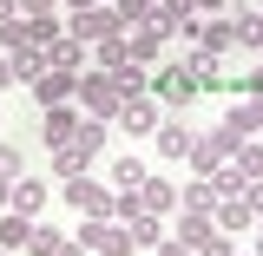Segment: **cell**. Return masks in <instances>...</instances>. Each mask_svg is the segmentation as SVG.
<instances>
[{"label":"cell","instance_id":"1","mask_svg":"<svg viewBox=\"0 0 263 256\" xmlns=\"http://www.w3.org/2000/svg\"><path fill=\"white\" fill-rule=\"evenodd\" d=\"M72 105H79L86 119H99V125H112V119H119V105H125V86H119L112 72H92V66H86V72H79Z\"/></svg>","mask_w":263,"mask_h":256},{"label":"cell","instance_id":"2","mask_svg":"<svg viewBox=\"0 0 263 256\" xmlns=\"http://www.w3.org/2000/svg\"><path fill=\"white\" fill-rule=\"evenodd\" d=\"M197 92H204V86L191 79V66H184V60H158V66H152V99H158L164 112H184Z\"/></svg>","mask_w":263,"mask_h":256},{"label":"cell","instance_id":"3","mask_svg":"<svg viewBox=\"0 0 263 256\" xmlns=\"http://www.w3.org/2000/svg\"><path fill=\"white\" fill-rule=\"evenodd\" d=\"M79 243H86V256H138V243L119 217H79Z\"/></svg>","mask_w":263,"mask_h":256},{"label":"cell","instance_id":"4","mask_svg":"<svg viewBox=\"0 0 263 256\" xmlns=\"http://www.w3.org/2000/svg\"><path fill=\"white\" fill-rule=\"evenodd\" d=\"M60 197L79 217H119V191H112V184H92V171H86V178H66Z\"/></svg>","mask_w":263,"mask_h":256},{"label":"cell","instance_id":"5","mask_svg":"<svg viewBox=\"0 0 263 256\" xmlns=\"http://www.w3.org/2000/svg\"><path fill=\"white\" fill-rule=\"evenodd\" d=\"M66 33L79 40V46H99V40H112L119 27V13H112V0H99V7H86V13H66Z\"/></svg>","mask_w":263,"mask_h":256},{"label":"cell","instance_id":"6","mask_svg":"<svg viewBox=\"0 0 263 256\" xmlns=\"http://www.w3.org/2000/svg\"><path fill=\"white\" fill-rule=\"evenodd\" d=\"M158 119H164V105L152 92H132L125 105H119V119H112V131H125V138H152L158 131Z\"/></svg>","mask_w":263,"mask_h":256},{"label":"cell","instance_id":"7","mask_svg":"<svg viewBox=\"0 0 263 256\" xmlns=\"http://www.w3.org/2000/svg\"><path fill=\"white\" fill-rule=\"evenodd\" d=\"M191 138H197V131H184V112H164L158 131H152V151H158V164H184V158H191Z\"/></svg>","mask_w":263,"mask_h":256},{"label":"cell","instance_id":"8","mask_svg":"<svg viewBox=\"0 0 263 256\" xmlns=\"http://www.w3.org/2000/svg\"><path fill=\"white\" fill-rule=\"evenodd\" d=\"M230 151H237V138H224V131L211 125V131H197V138H191V158H184V164H191L197 178H211L217 164H230Z\"/></svg>","mask_w":263,"mask_h":256},{"label":"cell","instance_id":"9","mask_svg":"<svg viewBox=\"0 0 263 256\" xmlns=\"http://www.w3.org/2000/svg\"><path fill=\"white\" fill-rule=\"evenodd\" d=\"M72 92H79V72H60V66H46L40 79L27 86V99L46 112V105H72Z\"/></svg>","mask_w":263,"mask_h":256},{"label":"cell","instance_id":"10","mask_svg":"<svg viewBox=\"0 0 263 256\" xmlns=\"http://www.w3.org/2000/svg\"><path fill=\"white\" fill-rule=\"evenodd\" d=\"M79 125H86V112H79V105H46V112H40V145H46V151H60Z\"/></svg>","mask_w":263,"mask_h":256},{"label":"cell","instance_id":"11","mask_svg":"<svg viewBox=\"0 0 263 256\" xmlns=\"http://www.w3.org/2000/svg\"><path fill=\"white\" fill-rule=\"evenodd\" d=\"M152 27H158L164 40H184V46H191V33H197V7H191V0H158Z\"/></svg>","mask_w":263,"mask_h":256},{"label":"cell","instance_id":"12","mask_svg":"<svg viewBox=\"0 0 263 256\" xmlns=\"http://www.w3.org/2000/svg\"><path fill=\"white\" fill-rule=\"evenodd\" d=\"M138 210H152V217H164V224H171V217H178V184L152 171V178L138 184Z\"/></svg>","mask_w":263,"mask_h":256},{"label":"cell","instance_id":"13","mask_svg":"<svg viewBox=\"0 0 263 256\" xmlns=\"http://www.w3.org/2000/svg\"><path fill=\"white\" fill-rule=\"evenodd\" d=\"M211 224L224 230V237H257V210H250L243 197H217V210H211Z\"/></svg>","mask_w":263,"mask_h":256},{"label":"cell","instance_id":"14","mask_svg":"<svg viewBox=\"0 0 263 256\" xmlns=\"http://www.w3.org/2000/svg\"><path fill=\"white\" fill-rule=\"evenodd\" d=\"M191 46H197V53H211V60H230V53H237V27H230V20H197Z\"/></svg>","mask_w":263,"mask_h":256},{"label":"cell","instance_id":"15","mask_svg":"<svg viewBox=\"0 0 263 256\" xmlns=\"http://www.w3.org/2000/svg\"><path fill=\"white\" fill-rule=\"evenodd\" d=\"M145 178H152V164L138 158V151H119V158H112V171H105V184H112V191H138Z\"/></svg>","mask_w":263,"mask_h":256},{"label":"cell","instance_id":"16","mask_svg":"<svg viewBox=\"0 0 263 256\" xmlns=\"http://www.w3.org/2000/svg\"><path fill=\"white\" fill-rule=\"evenodd\" d=\"M125 40H132V60H138V66H158V60H171V40H164L158 27H132Z\"/></svg>","mask_w":263,"mask_h":256},{"label":"cell","instance_id":"17","mask_svg":"<svg viewBox=\"0 0 263 256\" xmlns=\"http://www.w3.org/2000/svg\"><path fill=\"white\" fill-rule=\"evenodd\" d=\"M46 66H60V72H86V66H92V46H79L72 33H60V40L46 46Z\"/></svg>","mask_w":263,"mask_h":256},{"label":"cell","instance_id":"18","mask_svg":"<svg viewBox=\"0 0 263 256\" xmlns=\"http://www.w3.org/2000/svg\"><path fill=\"white\" fill-rule=\"evenodd\" d=\"M119 224L132 230V243H138V250H158L164 237H171V230H164V217H152V210H132V217H119Z\"/></svg>","mask_w":263,"mask_h":256},{"label":"cell","instance_id":"19","mask_svg":"<svg viewBox=\"0 0 263 256\" xmlns=\"http://www.w3.org/2000/svg\"><path fill=\"white\" fill-rule=\"evenodd\" d=\"M125 66H132V40L125 33H112V40L92 46V72H125Z\"/></svg>","mask_w":263,"mask_h":256},{"label":"cell","instance_id":"20","mask_svg":"<svg viewBox=\"0 0 263 256\" xmlns=\"http://www.w3.org/2000/svg\"><path fill=\"white\" fill-rule=\"evenodd\" d=\"M40 217H20V210H0V250H13V256H27V237Z\"/></svg>","mask_w":263,"mask_h":256},{"label":"cell","instance_id":"21","mask_svg":"<svg viewBox=\"0 0 263 256\" xmlns=\"http://www.w3.org/2000/svg\"><path fill=\"white\" fill-rule=\"evenodd\" d=\"M13 210L20 217H46V184L40 178H13Z\"/></svg>","mask_w":263,"mask_h":256},{"label":"cell","instance_id":"22","mask_svg":"<svg viewBox=\"0 0 263 256\" xmlns=\"http://www.w3.org/2000/svg\"><path fill=\"white\" fill-rule=\"evenodd\" d=\"M178 210H217V191H211V178H191V184H178Z\"/></svg>","mask_w":263,"mask_h":256},{"label":"cell","instance_id":"23","mask_svg":"<svg viewBox=\"0 0 263 256\" xmlns=\"http://www.w3.org/2000/svg\"><path fill=\"white\" fill-rule=\"evenodd\" d=\"M230 164H237L243 184H257V178H263V138H243V145L230 151Z\"/></svg>","mask_w":263,"mask_h":256},{"label":"cell","instance_id":"24","mask_svg":"<svg viewBox=\"0 0 263 256\" xmlns=\"http://www.w3.org/2000/svg\"><path fill=\"white\" fill-rule=\"evenodd\" d=\"M211 230H217V224H211L204 210H178V224H171V237H178V243H191V250H197V243H204Z\"/></svg>","mask_w":263,"mask_h":256},{"label":"cell","instance_id":"25","mask_svg":"<svg viewBox=\"0 0 263 256\" xmlns=\"http://www.w3.org/2000/svg\"><path fill=\"white\" fill-rule=\"evenodd\" d=\"M20 20H27V13H20ZM60 33H66V13H33V20H27V40H33V46H53Z\"/></svg>","mask_w":263,"mask_h":256},{"label":"cell","instance_id":"26","mask_svg":"<svg viewBox=\"0 0 263 256\" xmlns=\"http://www.w3.org/2000/svg\"><path fill=\"white\" fill-rule=\"evenodd\" d=\"M112 13H119V27H152V13H158V0H112Z\"/></svg>","mask_w":263,"mask_h":256},{"label":"cell","instance_id":"27","mask_svg":"<svg viewBox=\"0 0 263 256\" xmlns=\"http://www.w3.org/2000/svg\"><path fill=\"white\" fill-rule=\"evenodd\" d=\"M13 60V72H20V86H33L40 72H46V46H20V53H7Z\"/></svg>","mask_w":263,"mask_h":256},{"label":"cell","instance_id":"28","mask_svg":"<svg viewBox=\"0 0 263 256\" xmlns=\"http://www.w3.org/2000/svg\"><path fill=\"white\" fill-rule=\"evenodd\" d=\"M66 243V230L60 224H46V217H40V224H33V237H27V256H53Z\"/></svg>","mask_w":263,"mask_h":256},{"label":"cell","instance_id":"29","mask_svg":"<svg viewBox=\"0 0 263 256\" xmlns=\"http://www.w3.org/2000/svg\"><path fill=\"white\" fill-rule=\"evenodd\" d=\"M191 256H237V237H224V230H211L204 243H197Z\"/></svg>","mask_w":263,"mask_h":256},{"label":"cell","instance_id":"30","mask_svg":"<svg viewBox=\"0 0 263 256\" xmlns=\"http://www.w3.org/2000/svg\"><path fill=\"white\" fill-rule=\"evenodd\" d=\"M20 46H33V40H27V20H7V27H0V53H20Z\"/></svg>","mask_w":263,"mask_h":256},{"label":"cell","instance_id":"31","mask_svg":"<svg viewBox=\"0 0 263 256\" xmlns=\"http://www.w3.org/2000/svg\"><path fill=\"white\" fill-rule=\"evenodd\" d=\"M237 99H263V60L250 66V72H243V79H237Z\"/></svg>","mask_w":263,"mask_h":256},{"label":"cell","instance_id":"32","mask_svg":"<svg viewBox=\"0 0 263 256\" xmlns=\"http://www.w3.org/2000/svg\"><path fill=\"white\" fill-rule=\"evenodd\" d=\"M197 20H230V0H191Z\"/></svg>","mask_w":263,"mask_h":256},{"label":"cell","instance_id":"33","mask_svg":"<svg viewBox=\"0 0 263 256\" xmlns=\"http://www.w3.org/2000/svg\"><path fill=\"white\" fill-rule=\"evenodd\" d=\"M243 204L257 210V224H263V178H257V184H243Z\"/></svg>","mask_w":263,"mask_h":256},{"label":"cell","instance_id":"34","mask_svg":"<svg viewBox=\"0 0 263 256\" xmlns=\"http://www.w3.org/2000/svg\"><path fill=\"white\" fill-rule=\"evenodd\" d=\"M20 13H27V20L33 13H60V0H20Z\"/></svg>","mask_w":263,"mask_h":256},{"label":"cell","instance_id":"35","mask_svg":"<svg viewBox=\"0 0 263 256\" xmlns=\"http://www.w3.org/2000/svg\"><path fill=\"white\" fill-rule=\"evenodd\" d=\"M243 119H250V131H263V99H243Z\"/></svg>","mask_w":263,"mask_h":256},{"label":"cell","instance_id":"36","mask_svg":"<svg viewBox=\"0 0 263 256\" xmlns=\"http://www.w3.org/2000/svg\"><path fill=\"white\" fill-rule=\"evenodd\" d=\"M7 86H20V72H13V60H7V53H0V92H7Z\"/></svg>","mask_w":263,"mask_h":256},{"label":"cell","instance_id":"37","mask_svg":"<svg viewBox=\"0 0 263 256\" xmlns=\"http://www.w3.org/2000/svg\"><path fill=\"white\" fill-rule=\"evenodd\" d=\"M53 256H86V243H79V237H66V243H60Z\"/></svg>","mask_w":263,"mask_h":256},{"label":"cell","instance_id":"38","mask_svg":"<svg viewBox=\"0 0 263 256\" xmlns=\"http://www.w3.org/2000/svg\"><path fill=\"white\" fill-rule=\"evenodd\" d=\"M0 210H13V178H0Z\"/></svg>","mask_w":263,"mask_h":256},{"label":"cell","instance_id":"39","mask_svg":"<svg viewBox=\"0 0 263 256\" xmlns=\"http://www.w3.org/2000/svg\"><path fill=\"white\" fill-rule=\"evenodd\" d=\"M86 7H99V0H60V13H86Z\"/></svg>","mask_w":263,"mask_h":256},{"label":"cell","instance_id":"40","mask_svg":"<svg viewBox=\"0 0 263 256\" xmlns=\"http://www.w3.org/2000/svg\"><path fill=\"white\" fill-rule=\"evenodd\" d=\"M250 256H263V224H257V250H250Z\"/></svg>","mask_w":263,"mask_h":256},{"label":"cell","instance_id":"41","mask_svg":"<svg viewBox=\"0 0 263 256\" xmlns=\"http://www.w3.org/2000/svg\"><path fill=\"white\" fill-rule=\"evenodd\" d=\"M0 131H7V119H0Z\"/></svg>","mask_w":263,"mask_h":256},{"label":"cell","instance_id":"42","mask_svg":"<svg viewBox=\"0 0 263 256\" xmlns=\"http://www.w3.org/2000/svg\"><path fill=\"white\" fill-rule=\"evenodd\" d=\"M145 256H158V250H145Z\"/></svg>","mask_w":263,"mask_h":256},{"label":"cell","instance_id":"43","mask_svg":"<svg viewBox=\"0 0 263 256\" xmlns=\"http://www.w3.org/2000/svg\"><path fill=\"white\" fill-rule=\"evenodd\" d=\"M0 256H13V250H0Z\"/></svg>","mask_w":263,"mask_h":256},{"label":"cell","instance_id":"44","mask_svg":"<svg viewBox=\"0 0 263 256\" xmlns=\"http://www.w3.org/2000/svg\"><path fill=\"white\" fill-rule=\"evenodd\" d=\"M257 7H263V0H257Z\"/></svg>","mask_w":263,"mask_h":256}]
</instances>
